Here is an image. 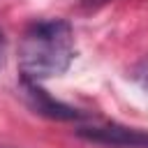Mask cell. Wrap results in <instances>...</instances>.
<instances>
[{
  "label": "cell",
  "instance_id": "cell-4",
  "mask_svg": "<svg viewBox=\"0 0 148 148\" xmlns=\"http://www.w3.org/2000/svg\"><path fill=\"white\" fill-rule=\"evenodd\" d=\"M134 79H139V81L148 88V60H143L141 65H136V69H134Z\"/></svg>",
  "mask_w": 148,
  "mask_h": 148
},
{
  "label": "cell",
  "instance_id": "cell-1",
  "mask_svg": "<svg viewBox=\"0 0 148 148\" xmlns=\"http://www.w3.org/2000/svg\"><path fill=\"white\" fill-rule=\"evenodd\" d=\"M74 58V35L67 21L49 18L32 23L18 46L23 79L42 81L62 74Z\"/></svg>",
  "mask_w": 148,
  "mask_h": 148
},
{
  "label": "cell",
  "instance_id": "cell-2",
  "mask_svg": "<svg viewBox=\"0 0 148 148\" xmlns=\"http://www.w3.org/2000/svg\"><path fill=\"white\" fill-rule=\"evenodd\" d=\"M76 134L90 143L106 146V148H148V134L125 125H95L81 127Z\"/></svg>",
  "mask_w": 148,
  "mask_h": 148
},
{
  "label": "cell",
  "instance_id": "cell-5",
  "mask_svg": "<svg viewBox=\"0 0 148 148\" xmlns=\"http://www.w3.org/2000/svg\"><path fill=\"white\" fill-rule=\"evenodd\" d=\"M5 60H7V42H5V35L0 30V67L5 65Z\"/></svg>",
  "mask_w": 148,
  "mask_h": 148
},
{
  "label": "cell",
  "instance_id": "cell-3",
  "mask_svg": "<svg viewBox=\"0 0 148 148\" xmlns=\"http://www.w3.org/2000/svg\"><path fill=\"white\" fill-rule=\"evenodd\" d=\"M23 95H25L28 104L37 113H42L46 118H53V120H79L81 118V113L74 106H69V104H65L60 99H53L49 92H44L37 86V81L23 79Z\"/></svg>",
  "mask_w": 148,
  "mask_h": 148
}]
</instances>
